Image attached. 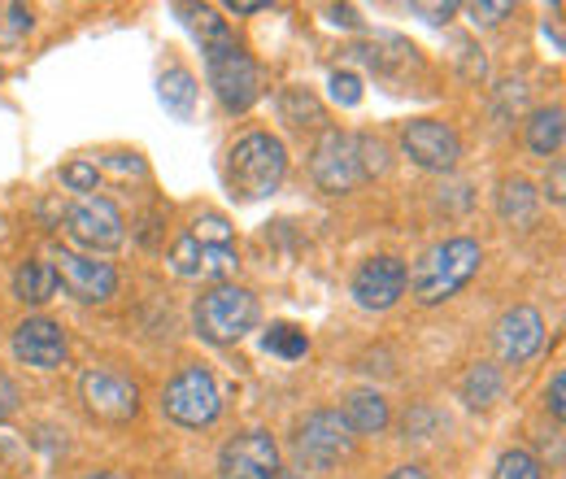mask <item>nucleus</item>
Returning a JSON list of instances; mask_svg holds the SVG:
<instances>
[{
    "label": "nucleus",
    "instance_id": "393cba45",
    "mask_svg": "<svg viewBox=\"0 0 566 479\" xmlns=\"http://www.w3.org/2000/svg\"><path fill=\"white\" fill-rule=\"evenodd\" d=\"M197 244H210V249H222V244H231V222L222 218V214H206V218H197L192 222V231H188Z\"/></svg>",
    "mask_w": 566,
    "mask_h": 479
},
{
    "label": "nucleus",
    "instance_id": "473e14b6",
    "mask_svg": "<svg viewBox=\"0 0 566 479\" xmlns=\"http://www.w3.org/2000/svg\"><path fill=\"white\" fill-rule=\"evenodd\" d=\"M18 402H22V397H18V384H13V379L0 371V423L18 414Z\"/></svg>",
    "mask_w": 566,
    "mask_h": 479
},
{
    "label": "nucleus",
    "instance_id": "bb28decb",
    "mask_svg": "<svg viewBox=\"0 0 566 479\" xmlns=\"http://www.w3.org/2000/svg\"><path fill=\"white\" fill-rule=\"evenodd\" d=\"M170 267H175V274H184V279H201V244H197L192 236L175 240V249H170Z\"/></svg>",
    "mask_w": 566,
    "mask_h": 479
},
{
    "label": "nucleus",
    "instance_id": "7ed1b4c3",
    "mask_svg": "<svg viewBox=\"0 0 566 479\" xmlns=\"http://www.w3.org/2000/svg\"><path fill=\"white\" fill-rule=\"evenodd\" d=\"M258 296L249 288H235V283H213L210 292L197 301L192 310V323L201 332V341L210 344H235L244 341L253 327H258Z\"/></svg>",
    "mask_w": 566,
    "mask_h": 479
},
{
    "label": "nucleus",
    "instance_id": "4be33fe9",
    "mask_svg": "<svg viewBox=\"0 0 566 479\" xmlns=\"http://www.w3.org/2000/svg\"><path fill=\"white\" fill-rule=\"evenodd\" d=\"M161 92V105L175 114V118H192V105H197V79L184 66H170L157 83Z\"/></svg>",
    "mask_w": 566,
    "mask_h": 479
},
{
    "label": "nucleus",
    "instance_id": "4c0bfd02",
    "mask_svg": "<svg viewBox=\"0 0 566 479\" xmlns=\"http://www.w3.org/2000/svg\"><path fill=\"white\" fill-rule=\"evenodd\" d=\"M227 9H231V13H262L266 4H262V0H231Z\"/></svg>",
    "mask_w": 566,
    "mask_h": 479
},
{
    "label": "nucleus",
    "instance_id": "58836bf2",
    "mask_svg": "<svg viewBox=\"0 0 566 479\" xmlns=\"http://www.w3.org/2000/svg\"><path fill=\"white\" fill-rule=\"evenodd\" d=\"M388 479H427V471H423V467H415V462H410V467H397V471H392Z\"/></svg>",
    "mask_w": 566,
    "mask_h": 479
},
{
    "label": "nucleus",
    "instance_id": "e433bc0d",
    "mask_svg": "<svg viewBox=\"0 0 566 479\" xmlns=\"http://www.w3.org/2000/svg\"><path fill=\"white\" fill-rule=\"evenodd\" d=\"M327 18H332L336 27H361L357 9H349V4H332V9H327Z\"/></svg>",
    "mask_w": 566,
    "mask_h": 479
},
{
    "label": "nucleus",
    "instance_id": "a878e982",
    "mask_svg": "<svg viewBox=\"0 0 566 479\" xmlns=\"http://www.w3.org/2000/svg\"><path fill=\"white\" fill-rule=\"evenodd\" d=\"M357 162H361V179L384 175L388 170V144L375 136H357Z\"/></svg>",
    "mask_w": 566,
    "mask_h": 479
},
{
    "label": "nucleus",
    "instance_id": "412c9836",
    "mask_svg": "<svg viewBox=\"0 0 566 479\" xmlns=\"http://www.w3.org/2000/svg\"><path fill=\"white\" fill-rule=\"evenodd\" d=\"M280 118L287 127H323L327 114H323V101L310 92V87H283L280 92Z\"/></svg>",
    "mask_w": 566,
    "mask_h": 479
},
{
    "label": "nucleus",
    "instance_id": "b1692460",
    "mask_svg": "<svg viewBox=\"0 0 566 479\" xmlns=\"http://www.w3.org/2000/svg\"><path fill=\"white\" fill-rule=\"evenodd\" d=\"M493 479H541V462L527 454V449H505L496 458Z\"/></svg>",
    "mask_w": 566,
    "mask_h": 479
},
{
    "label": "nucleus",
    "instance_id": "f03ea898",
    "mask_svg": "<svg viewBox=\"0 0 566 479\" xmlns=\"http://www.w3.org/2000/svg\"><path fill=\"white\" fill-rule=\"evenodd\" d=\"M283 175H287V148L271 132L235 139V148L227 153V179L244 201H262V197L280 192Z\"/></svg>",
    "mask_w": 566,
    "mask_h": 479
},
{
    "label": "nucleus",
    "instance_id": "ddd939ff",
    "mask_svg": "<svg viewBox=\"0 0 566 479\" xmlns=\"http://www.w3.org/2000/svg\"><path fill=\"white\" fill-rule=\"evenodd\" d=\"M493 344H496V357H501L505 366L532 362V357L541 353V344H545V319H541V310H532V305L505 310L493 332Z\"/></svg>",
    "mask_w": 566,
    "mask_h": 479
},
{
    "label": "nucleus",
    "instance_id": "9b49d317",
    "mask_svg": "<svg viewBox=\"0 0 566 479\" xmlns=\"http://www.w3.org/2000/svg\"><path fill=\"white\" fill-rule=\"evenodd\" d=\"M78 393H83V406L105 423H127L140 410V388L132 379H123L118 371H105V366H92L78 379Z\"/></svg>",
    "mask_w": 566,
    "mask_h": 479
},
{
    "label": "nucleus",
    "instance_id": "20e7f679",
    "mask_svg": "<svg viewBox=\"0 0 566 479\" xmlns=\"http://www.w3.org/2000/svg\"><path fill=\"white\" fill-rule=\"evenodd\" d=\"M206 70H210L213 96L227 114H244L258 101V62L235 44V35L206 49Z\"/></svg>",
    "mask_w": 566,
    "mask_h": 479
},
{
    "label": "nucleus",
    "instance_id": "39448f33",
    "mask_svg": "<svg viewBox=\"0 0 566 479\" xmlns=\"http://www.w3.org/2000/svg\"><path fill=\"white\" fill-rule=\"evenodd\" d=\"M292 449H296L301 471H332L340 458L354 454V431L340 418V410H314L296 427Z\"/></svg>",
    "mask_w": 566,
    "mask_h": 479
},
{
    "label": "nucleus",
    "instance_id": "2eb2a0df",
    "mask_svg": "<svg viewBox=\"0 0 566 479\" xmlns=\"http://www.w3.org/2000/svg\"><path fill=\"white\" fill-rule=\"evenodd\" d=\"M13 357L35 371H57L66 362V332L53 319H27L13 327Z\"/></svg>",
    "mask_w": 566,
    "mask_h": 479
},
{
    "label": "nucleus",
    "instance_id": "c756f323",
    "mask_svg": "<svg viewBox=\"0 0 566 479\" xmlns=\"http://www.w3.org/2000/svg\"><path fill=\"white\" fill-rule=\"evenodd\" d=\"M467 13L475 27H496L505 13H514V4L510 0H475V4H467Z\"/></svg>",
    "mask_w": 566,
    "mask_h": 479
},
{
    "label": "nucleus",
    "instance_id": "5701e85b",
    "mask_svg": "<svg viewBox=\"0 0 566 479\" xmlns=\"http://www.w3.org/2000/svg\"><path fill=\"white\" fill-rule=\"evenodd\" d=\"M262 348H266V353H275V357L296 362V357H305V353H310V336H305L301 327H292V323H271V327H266V336H262Z\"/></svg>",
    "mask_w": 566,
    "mask_h": 479
},
{
    "label": "nucleus",
    "instance_id": "f704fd0d",
    "mask_svg": "<svg viewBox=\"0 0 566 479\" xmlns=\"http://www.w3.org/2000/svg\"><path fill=\"white\" fill-rule=\"evenodd\" d=\"M410 13H419L427 22H449L458 13V4H410Z\"/></svg>",
    "mask_w": 566,
    "mask_h": 479
},
{
    "label": "nucleus",
    "instance_id": "6e6552de",
    "mask_svg": "<svg viewBox=\"0 0 566 479\" xmlns=\"http://www.w3.org/2000/svg\"><path fill=\"white\" fill-rule=\"evenodd\" d=\"M401 153L419 166V170H436V175H449L458 162H462V139L449 123H436V118H415L401 127Z\"/></svg>",
    "mask_w": 566,
    "mask_h": 479
},
{
    "label": "nucleus",
    "instance_id": "c9c22d12",
    "mask_svg": "<svg viewBox=\"0 0 566 479\" xmlns=\"http://www.w3.org/2000/svg\"><path fill=\"white\" fill-rule=\"evenodd\" d=\"M541 454H545L554 467H563V431H554V440H549V436H541Z\"/></svg>",
    "mask_w": 566,
    "mask_h": 479
},
{
    "label": "nucleus",
    "instance_id": "0eeeda50",
    "mask_svg": "<svg viewBox=\"0 0 566 479\" xmlns=\"http://www.w3.org/2000/svg\"><path fill=\"white\" fill-rule=\"evenodd\" d=\"M310 175L318 184V192L327 197H345L361 184V162H357V136L340 132V127H327L314 153H310Z\"/></svg>",
    "mask_w": 566,
    "mask_h": 479
},
{
    "label": "nucleus",
    "instance_id": "6ab92c4d",
    "mask_svg": "<svg viewBox=\"0 0 566 479\" xmlns=\"http://www.w3.org/2000/svg\"><path fill=\"white\" fill-rule=\"evenodd\" d=\"M566 139V114L563 105H549V110H536L527 118V148L541 153V157H558Z\"/></svg>",
    "mask_w": 566,
    "mask_h": 479
},
{
    "label": "nucleus",
    "instance_id": "a19ab883",
    "mask_svg": "<svg viewBox=\"0 0 566 479\" xmlns=\"http://www.w3.org/2000/svg\"><path fill=\"white\" fill-rule=\"evenodd\" d=\"M87 479H123L118 471H96V476H87Z\"/></svg>",
    "mask_w": 566,
    "mask_h": 479
},
{
    "label": "nucleus",
    "instance_id": "4468645a",
    "mask_svg": "<svg viewBox=\"0 0 566 479\" xmlns=\"http://www.w3.org/2000/svg\"><path fill=\"white\" fill-rule=\"evenodd\" d=\"M406 262L401 258H370L354 274V301L361 310H392L406 292Z\"/></svg>",
    "mask_w": 566,
    "mask_h": 479
},
{
    "label": "nucleus",
    "instance_id": "f257e3e1",
    "mask_svg": "<svg viewBox=\"0 0 566 479\" xmlns=\"http://www.w3.org/2000/svg\"><path fill=\"white\" fill-rule=\"evenodd\" d=\"M480 262H484V249H480L475 240L458 236V240H444V244L427 249L406 283L415 288V301H419V305H440V301L458 296V292L475 279Z\"/></svg>",
    "mask_w": 566,
    "mask_h": 479
},
{
    "label": "nucleus",
    "instance_id": "aec40b11",
    "mask_svg": "<svg viewBox=\"0 0 566 479\" xmlns=\"http://www.w3.org/2000/svg\"><path fill=\"white\" fill-rule=\"evenodd\" d=\"M536 201H541V192L527 179H505L501 192H496V214L510 227H532L536 222Z\"/></svg>",
    "mask_w": 566,
    "mask_h": 479
},
{
    "label": "nucleus",
    "instance_id": "7c9ffc66",
    "mask_svg": "<svg viewBox=\"0 0 566 479\" xmlns=\"http://www.w3.org/2000/svg\"><path fill=\"white\" fill-rule=\"evenodd\" d=\"M62 184L74 188V192H92V188H96V166H92V162H71V166L62 170Z\"/></svg>",
    "mask_w": 566,
    "mask_h": 479
},
{
    "label": "nucleus",
    "instance_id": "cd10ccee",
    "mask_svg": "<svg viewBox=\"0 0 566 479\" xmlns=\"http://www.w3.org/2000/svg\"><path fill=\"white\" fill-rule=\"evenodd\" d=\"M523 105H527V87H523V79H510V83L496 87V118H501V123H505L510 114H523Z\"/></svg>",
    "mask_w": 566,
    "mask_h": 479
},
{
    "label": "nucleus",
    "instance_id": "c85d7f7f",
    "mask_svg": "<svg viewBox=\"0 0 566 479\" xmlns=\"http://www.w3.org/2000/svg\"><path fill=\"white\" fill-rule=\"evenodd\" d=\"M327 87H332V101L345 105V110H354L357 101H361V79H357L354 70H336Z\"/></svg>",
    "mask_w": 566,
    "mask_h": 479
},
{
    "label": "nucleus",
    "instance_id": "f3484780",
    "mask_svg": "<svg viewBox=\"0 0 566 479\" xmlns=\"http://www.w3.org/2000/svg\"><path fill=\"white\" fill-rule=\"evenodd\" d=\"M340 418L349 423V431H357V436H379L388 427V402L375 388H357V393L345 397V414Z\"/></svg>",
    "mask_w": 566,
    "mask_h": 479
},
{
    "label": "nucleus",
    "instance_id": "f8f14e48",
    "mask_svg": "<svg viewBox=\"0 0 566 479\" xmlns=\"http://www.w3.org/2000/svg\"><path fill=\"white\" fill-rule=\"evenodd\" d=\"M53 271H57V283L83 305H101V301H109L118 292V271L109 262H96V258H83V253L62 249L53 258Z\"/></svg>",
    "mask_w": 566,
    "mask_h": 479
},
{
    "label": "nucleus",
    "instance_id": "dca6fc26",
    "mask_svg": "<svg viewBox=\"0 0 566 479\" xmlns=\"http://www.w3.org/2000/svg\"><path fill=\"white\" fill-rule=\"evenodd\" d=\"M458 397L467 402V410H493L496 402L505 397V375H501V366H493V362H475V366L462 375Z\"/></svg>",
    "mask_w": 566,
    "mask_h": 479
},
{
    "label": "nucleus",
    "instance_id": "1a4fd4ad",
    "mask_svg": "<svg viewBox=\"0 0 566 479\" xmlns=\"http://www.w3.org/2000/svg\"><path fill=\"white\" fill-rule=\"evenodd\" d=\"M222 479H280V445L271 431H240L218 454Z\"/></svg>",
    "mask_w": 566,
    "mask_h": 479
},
{
    "label": "nucleus",
    "instance_id": "2f4dec72",
    "mask_svg": "<svg viewBox=\"0 0 566 479\" xmlns=\"http://www.w3.org/2000/svg\"><path fill=\"white\" fill-rule=\"evenodd\" d=\"M545 402H549V414H554V418H563V414H566V371H558V375L549 379Z\"/></svg>",
    "mask_w": 566,
    "mask_h": 479
},
{
    "label": "nucleus",
    "instance_id": "72a5a7b5",
    "mask_svg": "<svg viewBox=\"0 0 566 479\" xmlns=\"http://www.w3.org/2000/svg\"><path fill=\"white\" fill-rule=\"evenodd\" d=\"M563 188H566V166H563V162H554V170L545 175V197H549L554 206H563V201H566Z\"/></svg>",
    "mask_w": 566,
    "mask_h": 479
},
{
    "label": "nucleus",
    "instance_id": "9d476101",
    "mask_svg": "<svg viewBox=\"0 0 566 479\" xmlns=\"http://www.w3.org/2000/svg\"><path fill=\"white\" fill-rule=\"evenodd\" d=\"M66 227H71L74 240L83 249H92V253H109V249H118L127 240V222H123V214L109 197H78L71 214H66Z\"/></svg>",
    "mask_w": 566,
    "mask_h": 479
},
{
    "label": "nucleus",
    "instance_id": "ea45409f",
    "mask_svg": "<svg viewBox=\"0 0 566 479\" xmlns=\"http://www.w3.org/2000/svg\"><path fill=\"white\" fill-rule=\"evenodd\" d=\"M9 18H13V31H22V27H31V9H9Z\"/></svg>",
    "mask_w": 566,
    "mask_h": 479
},
{
    "label": "nucleus",
    "instance_id": "a211bd4d",
    "mask_svg": "<svg viewBox=\"0 0 566 479\" xmlns=\"http://www.w3.org/2000/svg\"><path fill=\"white\" fill-rule=\"evenodd\" d=\"M53 292H57V271H53V262L31 258V262H22V267L13 271V296H18L22 305H44V301H53Z\"/></svg>",
    "mask_w": 566,
    "mask_h": 479
},
{
    "label": "nucleus",
    "instance_id": "423d86ee",
    "mask_svg": "<svg viewBox=\"0 0 566 479\" xmlns=\"http://www.w3.org/2000/svg\"><path fill=\"white\" fill-rule=\"evenodd\" d=\"M161 410L166 418H175L179 427H210L222 414V393L213 384V375L206 366H184L166 393H161Z\"/></svg>",
    "mask_w": 566,
    "mask_h": 479
}]
</instances>
